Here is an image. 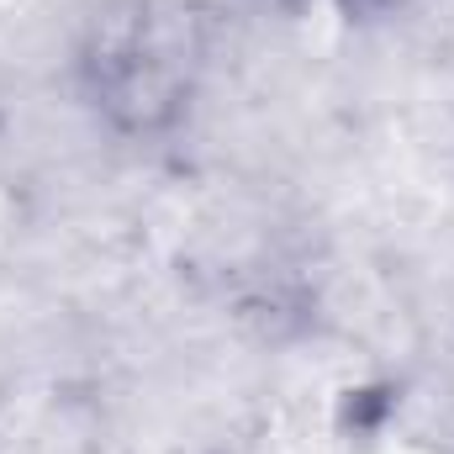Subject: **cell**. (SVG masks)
<instances>
[{
    "label": "cell",
    "instance_id": "cell-1",
    "mask_svg": "<svg viewBox=\"0 0 454 454\" xmlns=\"http://www.w3.org/2000/svg\"><path fill=\"white\" fill-rule=\"evenodd\" d=\"M90 69H96L101 101H106V106H121L132 121H148L153 112L169 106V90H175L169 59H159L153 37H148L137 21H127L112 37H101Z\"/></svg>",
    "mask_w": 454,
    "mask_h": 454
}]
</instances>
